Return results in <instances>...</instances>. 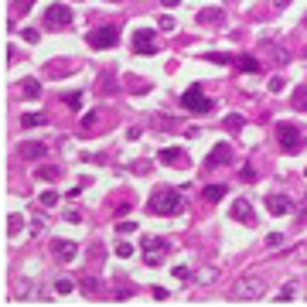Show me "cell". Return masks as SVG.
<instances>
[{
  "instance_id": "42",
  "label": "cell",
  "mask_w": 307,
  "mask_h": 307,
  "mask_svg": "<svg viewBox=\"0 0 307 307\" xmlns=\"http://www.w3.org/2000/svg\"><path fill=\"white\" fill-rule=\"evenodd\" d=\"M270 4H273V10H284V7H287L290 0H270Z\"/></svg>"
},
{
  "instance_id": "4",
  "label": "cell",
  "mask_w": 307,
  "mask_h": 307,
  "mask_svg": "<svg viewBox=\"0 0 307 307\" xmlns=\"http://www.w3.org/2000/svg\"><path fill=\"white\" fill-rule=\"evenodd\" d=\"M86 41H89V48H92V52H106V48H113L116 41H120V28H116V24H102V28H92Z\"/></svg>"
},
{
  "instance_id": "8",
  "label": "cell",
  "mask_w": 307,
  "mask_h": 307,
  "mask_svg": "<svg viewBox=\"0 0 307 307\" xmlns=\"http://www.w3.org/2000/svg\"><path fill=\"white\" fill-rule=\"evenodd\" d=\"M256 297H263V284L260 280H239L236 290H232V300H256Z\"/></svg>"
},
{
  "instance_id": "3",
  "label": "cell",
  "mask_w": 307,
  "mask_h": 307,
  "mask_svg": "<svg viewBox=\"0 0 307 307\" xmlns=\"http://www.w3.org/2000/svg\"><path fill=\"white\" fill-rule=\"evenodd\" d=\"M276 140H280V147H284L287 154H300L304 150V134H300L297 123H280V126H276Z\"/></svg>"
},
{
  "instance_id": "37",
  "label": "cell",
  "mask_w": 307,
  "mask_h": 307,
  "mask_svg": "<svg viewBox=\"0 0 307 307\" xmlns=\"http://www.w3.org/2000/svg\"><path fill=\"white\" fill-rule=\"evenodd\" d=\"M92 123H96V113H86V116H82V130H92Z\"/></svg>"
},
{
  "instance_id": "23",
  "label": "cell",
  "mask_w": 307,
  "mask_h": 307,
  "mask_svg": "<svg viewBox=\"0 0 307 307\" xmlns=\"http://www.w3.org/2000/svg\"><path fill=\"white\" fill-rule=\"evenodd\" d=\"M157 28H160V31H174V28H178V20H174L171 14H160V20H157Z\"/></svg>"
},
{
  "instance_id": "20",
  "label": "cell",
  "mask_w": 307,
  "mask_h": 307,
  "mask_svg": "<svg viewBox=\"0 0 307 307\" xmlns=\"http://www.w3.org/2000/svg\"><path fill=\"white\" fill-rule=\"evenodd\" d=\"M202 194H205L208 202H222L229 192H226V184H208V188H202Z\"/></svg>"
},
{
  "instance_id": "38",
  "label": "cell",
  "mask_w": 307,
  "mask_h": 307,
  "mask_svg": "<svg viewBox=\"0 0 307 307\" xmlns=\"http://www.w3.org/2000/svg\"><path fill=\"white\" fill-rule=\"evenodd\" d=\"M174 276H178V280H188V276H192V270H188V266H174Z\"/></svg>"
},
{
  "instance_id": "44",
  "label": "cell",
  "mask_w": 307,
  "mask_h": 307,
  "mask_svg": "<svg viewBox=\"0 0 307 307\" xmlns=\"http://www.w3.org/2000/svg\"><path fill=\"white\" fill-rule=\"evenodd\" d=\"M164 7H168V10H171V7H178V0H164Z\"/></svg>"
},
{
  "instance_id": "30",
  "label": "cell",
  "mask_w": 307,
  "mask_h": 307,
  "mask_svg": "<svg viewBox=\"0 0 307 307\" xmlns=\"http://www.w3.org/2000/svg\"><path fill=\"white\" fill-rule=\"evenodd\" d=\"M116 256H123V260H126V256H134V246L120 239V242H116Z\"/></svg>"
},
{
  "instance_id": "9",
  "label": "cell",
  "mask_w": 307,
  "mask_h": 307,
  "mask_svg": "<svg viewBox=\"0 0 307 307\" xmlns=\"http://www.w3.org/2000/svg\"><path fill=\"white\" fill-rule=\"evenodd\" d=\"M48 250H52V256H55L58 263H72V260L78 256V246L72 242V239H52Z\"/></svg>"
},
{
  "instance_id": "28",
  "label": "cell",
  "mask_w": 307,
  "mask_h": 307,
  "mask_svg": "<svg viewBox=\"0 0 307 307\" xmlns=\"http://www.w3.org/2000/svg\"><path fill=\"white\" fill-rule=\"evenodd\" d=\"M294 106H297V110H307V89H297V92H294Z\"/></svg>"
},
{
  "instance_id": "19",
  "label": "cell",
  "mask_w": 307,
  "mask_h": 307,
  "mask_svg": "<svg viewBox=\"0 0 307 307\" xmlns=\"http://www.w3.org/2000/svg\"><path fill=\"white\" fill-rule=\"evenodd\" d=\"M48 120H44V113H24L20 116V126L24 130H34V126H44Z\"/></svg>"
},
{
  "instance_id": "7",
  "label": "cell",
  "mask_w": 307,
  "mask_h": 307,
  "mask_svg": "<svg viewBox=\"0 0 307 307\" xmlns=\"http://www.w3.org/2000/svg\"><path fill=\"white\" fill-rule=\"evenodd\" d=\"M160 52V41H157V31L150 28H140L134 34V55H157Z\"/></svg>"
},
{
  "instance_id": "31",
  "label": "cell",
  "mask_w": 307,
  "mask_h": 307,
  "mask_svg": "<svg viewBox=\"0 0 307 307\" xmlns=\"http://www.w3.org/2000/svg\"><path fill=\"white\" fill-rule=\"evenodd\" d=\"M72 287H76V284H72V280H65V276H62V280H55V294H68Z\"/></svg>"
},
{
  "instance_id": "33",
  "label": "cell",
  "mask_w": 307,
  "mask_h": 307,
  "mask_svg": "<svg viewBox=\"0 0 307 307\" xmlns=\"http://www.w3.org/2000/svg\"><path fill=\"white\" fill-rule=\"evenodd\" d=\"M154 120H157V130H171L174 123H178V120H168V116H154Z\"/></svg>"
},
{
  "instance_id": "40",
  "label": "cell",
  "mask_w": 307,
  "mask_h": 307,
  "mask_svg": "<svg viewBox=\"0 0 307 307\" xmlns=\"http://www.w3.org/2000/svg\"><path fill=\"white\" fill-rule=\"evenodd\" d=\"M171 294H168V287H154V300H168Z\"/></svg>"
},
{
  "instance_id": "22",
  "label": "cell",
  "mask_w": 307,
  "mask_h": 307,
  "mask_svg": "<svg viewBox=\"0 0 307 307\" xmlns=\"http://www.w3.org/2000/svg\"><path fill=\"white\" fill-rule=\"evenodd\" d=\"M205 62H215V65H232L236 58H229V55H222V52H208L205 55Z\"/></svg>"
},
{
  "instance_id": "24",
  "label": "cell",
  "mask_w": 307,
  "mask_h": 307,
  "mask_svg": "<svg viewBox=\"0 0 307 307\" xmlns=\"http://www.w3.org/2000/svg\"><path fill=\"white\" fill-rule=\"evenodd\" d=\"M82 290H86V297H96V294H99V284L92 280V276H86V280H82Z\"/></svg>"
},
{
  "instance_id": "16",
  "label": "cell",
  "mask_w": 307,
  "mask_h": 307,
  "mask_svg": "<svg viewBox=\"0 0 307 307\" xmlns=\"http://www.w3.org/2000/svg\"><path fill=\"white\" fill-rule=\"evenodd\" d=\"M44 154H48L44 144H20V157H24V160H41Z\"/></svg>"
},
{
  "instance_id": "21",
  "label": "cell",
  "mask_w": 307,
  "mask_h": 307,
  "mask_svg": "<svg viewBox=\"0 0 307 307\" xmlns=\"http://www.w3.org/2000/svg\"><path fill=\"white\" fill-rule=\"evenodd\" d=\"M20 229H24V215H20V212H14V215L7 218V232H10V236H18Z\"/></svg>"
},
{
  "instance_id": "43",
  "label": "cell",
  "mask_w": 307,
  "mask_h": 307,
  "mask_svg": "<svg viewBox=\"0 0 307 307\" xmlns=\"http://www.w3.org/2000/svg\"><path fill=\"white\" fill-rule=\"evenodd\" d=\"M31 4H34V0H18V4H14V7H18V10H28V7H31Z\"/></svg>"
},
{
  "instance_id": "10",
  "label": "cell",
  "mask_w": 307,
  "mask_h": 307,
  "mask_svg": "<svg viewBox=\"0 0 307 307\" xmlns=\"http://www.w3.org/2000/svg\"><path fill=\"white\" fill-rule=\"evenodd\" d=\"M229 215L236 218V222H242V226H256V215H252V205L246 202V198H236L229 205Z\"/></svg>"
},
{
  "instance_id": "14",
  "label": "cell",
  "mask_w": 307,
  "mask_h": 307,
  "mask_svg": "<svg viewBox=\"0 0 307 307\" xmlns=\"http://www.w3.org/2000/svg\"><path fill=\"white\" fill-rule=\"evenodd\" d=\"M222 10H218V7H205V10H198V24H202V28H218V24H222Z\"/></svg>"
},
{
  "instance_id": "35",
  "label": "cell",
  "mask_w": 307,
  "mask_h": 307,
  "mask_svg": "<svg viewBox=\"0 0 307 307\" xmlns=\"http://www.w3.org/2000/svg\"><path fill=\"white\" fill-rule=\"evenodd\" d=\"M284 89V76H273L270 78V92H280Z\"/></svg>"
},
{
  "instance_id": "2",
  "label": "cell",
  "mask_w": 307,
  "mask_h": 307,
  "mask_svg": "<svg viewBox=\"0 0 307 307\" xmlns=\"http://www.w3.org/2000/svg\"><path fill=\"white\" fill-rule=\"evenodd\" d=\"M140 250H144V263L147 266H160L171 256V239H164V236H144Z\"/></svg>"
},
{
  "instance_id": "45",
  "label": "cell",
  "mask_w": 307,
  "mask_h": 307,
  "mask_svg": "<svg viewBox=\"0 0 307 307\" xmlns=\"http://www.w3.org/2000/svg\"><path fill=\"white\" fill-rule=\"evenodd\" d=\"M106 4H120V0H106Z\"/></svg>"
},
{
  "instance_id": "5",
  "label": "cell",
  "mask_w": 307,
  "mask_h": 307,
  "mask_svg": "<svg viewBox=\"0 0 307 307\" xmlns=\"http://www.w3.org/2000/svg\"><path fill=\"white\" fill-rule=\"evenodd\" d=\"M181 106L188 110V113H194V116H202V113H212V99L202 92V86H192L184 96H181Z\"/></svg>"
},
{
  "instance_id": "1",
  "label": "cell",
  "mask_w": 307,
  "mask_h": 307,
  "mask_svg": "<svg viewBox=\"0 0 307 307\" xmlns=\"http://www.w3.org/2000/svg\"><path fill=\"white\" fill-rule=\"evenodd\" d=\"M147 208H150L154 215H178V212L184 208V198H181V192H174V188H157V192L150 194V202H147Z\"/></svg>"
},
{
  "instance_id": "39",
  "label": "cell",
  "mask_w": 307,
  "mask_h": 307,
  "mask_svg": "<svg viewBox=\"0 0 307 307\" xmlns=\"http://www.w3.org/2000/svg\"><path fill=\"white\" fill-rule=\"evenodd\" d=\"M215 276H218V273H215V270H202V276H198V280H202V284H212V280H215Z\"/></svg>"
},
{
  "instance_id": "29",
  "label": "cell",
  "mask_w": 307,
  "mask_h": 307,
  "mask_svg": "<svg viewBox=\"0 0 307 307\" xmlns=\"http://www.w3.org/2000/svg\"><path fill=\"white\" fill-rule=\"evenodd\" d=\"M239 181H246V184H252V181H256V171H252V164H246V168L239 171Z\"/></svg>"
},
{
  "instance_id": "41",
  "label": "cell",
  "mask_w": 307,
  "mask_h": 307,
  "mask_svg": "<svg viewBox=\"0 0 307 307\" xmlns=\"http://www.w3.org/2000/svg\"><path fill=\"white\" fill-rule=\"evenodd\" d=\"M134 229H136L134 222H120V226H116V232H134Z\"/></svg>"
},
{
  "instance_id": "32",
  "label": "cell",
  "mask_w": 307,
  "mask_h": 307,
  "mask_svg": "<svg viewBox=\"0 0 307 307\" xmlns=\"http://www.w3.org/2000/svg\"><path fill=\"white\" fill-rule=\"evenodd\" d=\"M280 242H284V232H270V236H266V246H270V250H276Z\"/></svg>"
},
{
  "instance_id": "25",
  "label": "cell",
  "mask_w": 307,
  "mask_h": 307,
  "mask_svg": "<svg viewBox=\"0 0 307 307\" xmlns=\"http://www.w3.org/2000/svg\"><path fill=\"white\" fill-rule=\"evenodd\" d=\"M65 106H68V110H82V92H68V96H65Z\"/></svg>"
},
{
  "instance_id": "12",
  "label": "cell",
  "mask_w": 307,
  "mask_h": 307,
  "mask_svg": "<svg viewBox=\"0 0 307 307\" xmlns=\"http://www.w3.org/2000/svg\"><path fill=\"white\" fill-rule=\"evenodd\" d=\"M232 160V147L229 144H215L212 154L205 157V168H222V164H229Z\"/></svg>"
},
{
  "instance_id": "36",
  "label": "cell",
  "mask_w": 307,
  "mask_h": 307,
  "mask_svg": "<svg viewBox=\"0 0 307 307\" xmlns=\"http://www.w3.org/2000/svg\"><path fill=\"white\" fill-rule=\"evenodd\" d=\"M276 300H294V284L290 287H284L280 294H276Z\"/></svg>"
},
{
  "instance_id": "34",
  "label": "cell",
  "mask_w": 307,
  "mask_h": 307,
  "mask_svg": "<svg viewBox=\"0 0 307 307\" xmlns=\"http://www.w3.org/2000/svg\"><path fill=\"white\" fill-rule=\"evenodd\" d=\"M20 38L24 41H38V28H20Z\"/></svg>"
},
{
  "instance_id": "26",
  "label": "cell",
  "mask_w": 307,
  "mask_h": 307,
  "mask_svg": "<svg viewBox=\"0 0 307 307\" xmlns=\"http://www.w3.org/2000/svg\"><path fill=\"white\" fill-rule=\"evenodd\" d=\"M38 178H41V181H55L58 168H52V164H48V168H38Z\"/></svg>"
},
{
  "instance_id": "17",
  "label": "cell",
  "mask_w": 307,
  "mask_h": 307,
  "mask_svg": "<svg viewBox=\"0 0 307 307\" xmlns=\"http://www.w3.org/2000/svg\"><path fill=\"white\" fill-rule=\"evenodd\" d=\"M239 72H246V76H252V72H260V62L252 55H236V62H232Z\"/></svg>"
},
{
  "instance_id": "15",
  "label": "cell",
  "mask_w": 307,
  "mask_h": 307,
  "mask_svg": "<svg viewBox=\"0 0 307 307\" xmlns=\"http://www.w3.org/2000/svg\"><path fill=\"white\" fill-rule=\"evenodd\" d=\"M18 92H20V99H38L41 96V82L38 78H20Z\"/></svg>"
},
{
  "instance_id": "27",
  "label": "cell",
  "mask_w": 307,
  "mask_h": 307,
  "mask_svg": "<svg viewBox=\"0 0 307 307\" xmlns=\"http://www.w3.org/2000/svg\"><path fill=\"white\" fill-rule=\"evenodd\" d=\"M41 205H44V208H55L58 205V192H44L41 194Z\"/></svg>"
},
{
  "instance_id": "11",
  "label": "cell",
  "mask_w": 307,
  "mask_h": 307,
  "mask_svg": "<svg viewBox=\"0 0 307 307\" xmlns=\"http://www.w3.org/2000/svg\"><path fill=\"white\" fill-rule=\"evenodd\" d=\"M157 160L168 164V168H188V154L181 150V147H164V150L157 154Z\"/></svg>"
},
{
  "instance_id": "46",
  "label": "cell",
  "mask_w": 307,
  "mask_h": 307,
  "mask_svg": "<svg viewBox=\"0 0 307 307\" xmlns=\"http://www.w3.org/2000/svg\"><path fill=\"white\" fill-rule=\"evenodd\" d=\"M304 178H307V168H304Z\"/></svg>"
},
{
  "instance_id": "18",
  "label": "cell",
  "mask_w": 307,
  "mask_h": 307,
  "mask_svg": "<svg viewBox=\"0 0 307 307\" xmlns=\"http://www.w3.org/2000/svg\"><path fill=\"white\" fill-rule=\"evenodd\" d=\"M222 126H226L229 134H239V130L246 126V116H239V113H229L226 120H222Z\"/></svg>"
},
{
  "instance_id": "13",
  "label": "cell",
  "mask_w": 307,
  "mask_h": 307,
  "mask_svg": "<svg viewBox=\"0 0 307 307\" xmlns=\"http://www.w3.org/2000/svg\"><path fill=\"white\" fill-rule=\"evenodd\" d=\"M266 212L270 215H290V212H294V202H290L287 194H270L266 198Z\"/></svg>"
},
{
  "instance_id": "6",
  "label": "cell",
  "mask_w": 307,
  "mask_h": 307,
  "mask_svg": "<svg viewBox=\"0 0 307 307\" xmlns=\"http://www.w3.org/2000/svg\"><path fill=\"white\" fill-rule=\"evenodd\" d=\"M68 24H72V7H68V4H52V7L44 10V28L65 31Z\"/></svg>"
}]
</instances>
